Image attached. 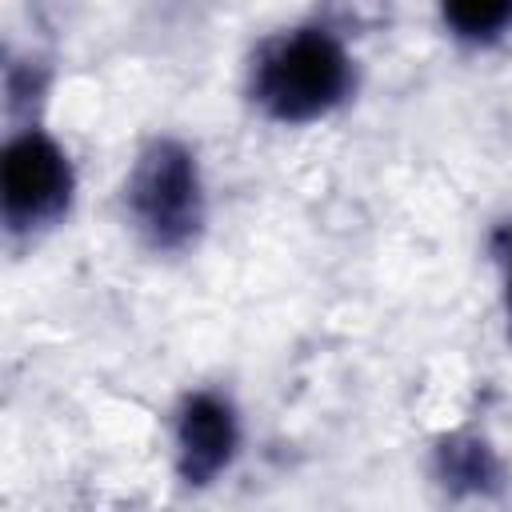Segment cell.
<instances>
[{
    "mask_svg": "<svg viewBox=\"0 0 512 512\" xmlns=\"http://www.w3.org/2000/svg\"><path fill=\"white\" fill-rule=\"evenodd\" d=\"M356 88V60L328 24H296L268 36L248 68L252 104L276 124H312Z\"/></svg>",
    "mask_w": 512,
    "mask_h": 512,
    "instance_id": "6da1fadb",
    "label": "cell"
},
{
    "mask_svg": "<svg viewBox=\"0 0 512 512\" xmlns=\"http://www.w3.org/2000/svg\"><path fill=\"white\" fill-rule=\"evenodd\" d=\"M124 212L140 240L156 252L188 248L204 228L200 164L184 140L156 136L132 164L124 184Z\"/></svg>",
    "mask_w": 512,
    "mask_h": 512,
    "instance_id": "7a4b0ae2",
    "label": "cell"
},
{
    "mask_svg": "<svg viewBox=\"0 0 512 512\" xmlns=\"http://www.w3.org/2000/svg\"><path fill=\"white\" fill-rule=\"evenodd\" d=\"M76 172L68 152L44 128H20L0 160V216L8 236H36L60 224L72 208Z\"/></svg>",
    "mask_w": 512,
    "mask_h": 512,
    "instance_id": "3957f363",
    "label": "cell"
},
{
    "mask_svg": "<svg viewBox=\"0 0 512 512\" xmlns=\"http://www.w3.org/2000/svg\"><path fill=\"white\" fill-rule=\"evenodd\" d=\"M176 472L184 484L204 488L220 472H228L236 444H240V420L236 408L220 392H188L184 404L176 408Z\"/></svg>",
    "mask_w": 512,
    "mask_h": 512,
    "instance_id": "277c9868",
    "label": "cell"
},
{
    "mask_svg": "<svg viewBox=\"0 0 512 512\" xmlns=\"http://www.w3.org/2000/svg\"><path fill=\"white\" fill-rule=\"evenodd\" d=\"M444 28L464 44H492L512 32V4L504 0H460L440 8Z\"/></svg>",
    "mask_w": 512,
    "mask_h": 512,
    "instance_id": "5b68a950",
    "label": "cell"
},
{
    "mask_svg": "<svg viewBox=\"0 0 512 512\" xmlns=\"http://www.w3.org/2000/svg\"><path fill=\"white\" fill-rule=\"evenodd\" d=\"M508 312H512V244H508Z\"/></svg>",
    "mask_w": 512,
    "mask_h": 512,
    "instance_id": "8992f818",
    "label": "cell"
}]
</instances>
